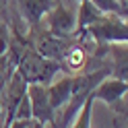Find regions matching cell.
<instances>
[{"label": "cell", "instance_id": "obj_8", "mask_svg": "<svg viewBox=\"0 0 128 128\" xmlns=\"http://www.w3.org/2000/svg\"><path fill=\"white\" fill-rule=\"evenodd\" d=\"M93 106H95V99H93V93L85 99V103L81 106V110L76 112V116L72 118L68 128H91V120H93Z\"/></svg>", "mask_w": 128, "mask_h": 128}, {"label": "cell", "instance_id": "obj_2", "mask_svg": "<svg viewBox=\"0 0 128 128\" xmlns=\"http://www.w3.org/2000/svg\"><path fill=\"white\" fill-rule=\"evenodd\" d=\"M95 44H126L128 42V23L120 14H103L99 21L83 29Z\"/></svg>", "mask_w": 128, "mask_h": 128}, {"label": "cell", "instance_id": "obj_9", "mask_svg": "<svg viewBox=\"0 0 128 128\" xmlns=\"http://www.w3.org/2000/svg\"><path fill=\"white\" fill-rule=\"evenodd\" d=\"M91 4H95L101 12L120 14V17H124V19H126V12H128V6H124L120 0H91Z\"/></svg>", "mask_w": 128, "mask_h": 128}, {"label": "cell", "instance_id": "obj_10", "mask_svg": "<svg viewBox=\"0 0 128 128\" xmlns=\"http://www.w3.org/2000/svg\"><path fill=\"white\" fill-rule=\"evenodd\" d=\"M10 25L4 21H0V58L8 54V46H10Z\"/></svg>", "mask_w": 128, "mask_h": 128}, {"label": "cell", "instance_id": "obj_4", "mask_svg": "<svg viewBox=\"0 0 128 128\" xmlns=\"http://www.w3.org/2000/svg\"><path fill=\"white\" fill-rule=\"evenodd\" d=\"M128 93V81H120V78H114V76H106L101 78V81L95 85L93 89V99L97 101L101 99L103 103H108V106H116V103L124 101Z\"/></svg>", "mask_w": 128, "mask_h": 128}, {"label": "cell", "instance_id": "obj_3", "mask_svg": "<svg viewBox=\"0 0 128 128\" xmlns=\"http://www.w3.org/2000/svg\"><path fill=\"white\" fill-rule=\"evenodd\" d=\"M27 99L31 106V120L37 124H46L54 118V110L48 99L46 85H27Z\"/></svg>", "mask_w": 128, "mask_h": 128}, {"label": "cell", "instance_id": "obj_5", "mask_svg": "<svg viewBox=\"0 0 128 128\" xmlns=\"http://www.w3.org/2000/svg\"><path fill=\"white\" fill-rule=\"evenodd\" d=\"M12 4L17 6L19 19L27 27H33V25H37L42 21L44 12L50 8L52 0H12Z\"/></svg>", "mask_w": 128, "mask_h": 128}, {"label": "cell", "instance_id": "obj_7", "mask_svg": "<svg viewBox=\"0 0 128 128\" xmlns=\"http://www.w3.org/2000/svg\"><path fill=\"white\" fill-rule=\"evenodd\" d=\"M106 12H101L95 4H91V0H83L76 6V31H83L89 25H93L95 21H99Z\"/></svg>", "mask_w": 128, "mask_h": 128}, {"label": "cell", "instance_id": "obj_1", "mask_svg": "<svg viewBox=\"0 0 128 128\" xmlns=\"http://www.w3.org/2000/svg\"><path fill=\"white\" fill-rule=\"evenodd\" d=\"M44 31L58 37H74L76 33V10L68 0H52L50 8L37 23Z\"/></svg>", "mask_w": 128, "mask_h": 128}, {"label": "cell", "instance_id": "obj_6", "mask_svg": "<svg viewBox=\"0 0 128 128\" xmlns=\"http://www.w3.org/2000/svg\"><path fill=\"white\" fill-rule=\"evenodd\" d=\"M70 89H72V74L54 78L50 85H46L48 91V99H50V106L54 112H58L60 108H64L70 99Z\"/></svg>", "mask_w": 128, "mask_h": 128}, {"label": "cell", "instance_id": "obj_11", "mask_svg": "<svg viewBox=\"0 0 128 128\" xmlns=\"http://www.w3.org/2000/svg\"><path fill=\"white\" fill-rule=\"evenodd\" d=\"M12 0H0V21H4V23H10L12 21H17L19 17H12Z\"/></svg>", "mask_w": 128, "mask_h": 128}, {"label": "cell", "instance_id": "obj_12", "mask_svg": "<svg viewBox=\"0 0 128 128\" xmlns=\"http://www.w3.org/2000/svg\"><path fill=\"white\" fill-rule=\"evenodd\" d=\"M120 2H122V4H124V6H128V0H120Z\"/></svg>", "mask_w": 128, "mask_h": 128}]
</instances>
